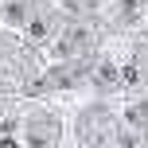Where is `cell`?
Wrapping results in <instances>:
<instances>
[{
	"label": "cell",
	"mask_w": 148,
	"mask_h": 148,
	"mask_svg": "<svg viewBox=\"0 0 148 148\" xmlns=\"http://www.w3.org/2000/svg\"><path fill=\"white\" fill-rule=\"evenodd\" d=\"M0 148H20V144H16L12 136H4V140H0Z\"/></svg>",
	"instance_id": "cell-1"
}]
</instances>
